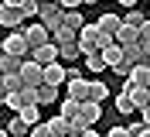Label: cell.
<instances>
[{
  "label": "cell",
  "mask_w": 150,
  "mask_h": 137,
  "mask_svg": "<svg viewBox=\"0 0 150 137\" xmlns=\"http://www.w3.org/2000/svg\"><path fill=\"white\" fill-rule=\"evenodd\" d=\"M68 89V100H75V103H85V89H89V82L79 75V69H65V82H62Z\"/></svg>",
  "instance_id": "6da1fadb"
},
{
  "label": "cell",
  "mask_w": 150,
  "mask_h": 137,
  "mask_svg": "<svg viewBox=\"0 0 150 137\" xmlns=\"http://www.w3.org/2000/svg\"><path fill=\"white\" fill-rule=\"evenodd\" d=\"M62 14H65V10L58 7V4H38V24L45 27L48 34H51V31L62 24Z\"/></svg>",
  "instance_id": "7a4b0ae2"
},
{
  "label": "cell",
  "mask_w": 150,
  "mask_h": 137,
  "mask_svg": "<svg viewBox=\"0 0 150 137\" xmlns=\"http://www.w3.org/2000/svg\"><path fill=\"white\" fill-rule=\"evenodd\" d=\"M0 45H4V55H10V58H21V62L28 58V41H24V31H10Z\"/></svg>",
  "instance_id": "3957f363"
},
{
  "label": "cell",
  "mask_w": 150,
  "mask_h": 137,
  "mask_svg": "<svg viewBox=\"0 0 150 137\" xmlns=\"http://www.w3.org/2000/svg\"><path fill=\"white\" fill-rule=\"evenodd\" d=\"M0 27H10V31H24V21H21L17 0H7V4H0Z\"/></svg>",
  "instance_id": "277c9868"
},
{
  "label": "cell",
  "mask_w": 150,
  "mask_h": 137,
  "mask_svg": "<svg viewBox=\"0 0 150 137\" xmlns=\"http://www.w3.org/2000/svg\"><path fill=\"white\" fill-rule=\"evenodd\" d=\"M28 62H34L38 69H48V65L58 62V48L48 41V45H41V48H34V52H28Z\"/></svg>",
  "instance_id": "5b68a950"
},
{
  "label": "cell",
  "mask_w": 150,
  "mask_h": 137,
  "mask_svg": "<svg viewBox=\"0 0 150 137\" xmlns=\"http://www.w3.org/2000/svg\"><path fill=\"white\" fill-rule=\"evenodd\" d=\"M24 41H28V52H34V48L48 45V41H51V34H48L45 27L34 21V24H24Z\"/></svg>",
  "instance_id": "8992f818"
},
{
  "label": "cell",
  "mask_w": 150,
  "mask_h": 137,
  "mask_svg": "<svg viewBox=\"0 0 150 137\" xmlns=\"http://www.w3.org/2000/svg\"><path fill=\"white\" fill-rule=\"evenodd\" d=\"M103 117V106H99V103H79V123H82V127H96V120Z\"/></svg>",
  "instance_id": "52a82bcc"
},
{
  "label": "cell",
  "mask_w": 150,
  "mask_h": 137,
  "mask_svg": "<svg viewBox=\"0 0 150 137\" xmlns=\"http://www.w3.org/2000/svg\"><path fill=\"white\" fill-rule=\"evenodd\" d=\"M106 100H109V86H106V82H89V89H85V103H99V106H103Z\"/></svg>",
  "instance_id": "ba28073f"
},
{
  "label": "cell",
  "mask_w": 150,
  "mask_h": 137,
  "mask_svg": "<svg viewBox=\"0 0 150 137\" xmlns=\"http://www.w3.org/2000/svg\"><path fill=\"white\" fill-rule=\"evenodd\" d=\"M14 117H17L24 127H34V123H41V106H21Z\"/></svg>",
  "instance_id": "9c48e42d"
},
{
  "label": "cell",
  "mask_w": 150,
  "mask_h": 137,
  "mask_svg": "<svg viewBox=\"0 0 150 137\" xmlns=\"http://www.w3.org/2000/svg\"><path fill=\"white\" fill-rule=\"evenodd\" d=\"M120 24H123V21H120V14H103V17L96 21V27H99L103 34H109V38L120 31Z\"/></svg>",
  "instance_id": "30bf717a"
},
{
  "label": "cell",
  "mask_w": 150,
  "mask_h": 137,
  "mask_svg": "<svg viewBox=\"0 0 150 137\" xmlns=\"http://www.w3.org/2000/svg\"><path fill=\"white\" fill-rule=\"evenodd\" d=\"M51 103H58V89L38 86V89H34V106H51Z\"/></svg>",
  "instance_id": "8fae6325"
},
{
  "label": "cell",
  "mask_w": 150,
  "mask_h": 137,
  "mask_svg": "<svg viewBox=\"0 0 150 137\" xmlns=\"http://www.w3.org/2000/svg\"><path fill=\"white\" fill-rule=\"evenodd\" d=\"M82 24H85V17L79 14V10H65V14H62V27H68V31H75V34L82 31Z\"/></svg>",
  "instance_id": "7c38bea8"
},
{
  "label": "cell",
  "mask_w": 150,
  "mask_h": 137,
  "mask_svg": "<svg viewBox=\"0 0 150 137\" xmlns=\"http://www.w3.org/2000/svg\"><path fill=\"white\" fill-rule=\"evenodd\" d=\"M17 10H21V21L28 24L31 17H38V0H17Z\"/></svg>",
  "instance_id": "4fadbf2b"
},
{
  "label": "cell",
  "mask_w": 150,
  "mask_h": 137,
  "mask_svg": "<svg viewBox=\"0 0 150 137\" xmlns=\"http://www.w3.org/2000/svg\"><path fill=\"white\" fill-rule=\"evenodd\" d=\"M99 58H103V65H106V69H112V65H116V62H120V58H123V48L109 45V48H106V52H99Z\"/></svg>",
  "instance_id": "5bb4252c"
},
{
  "label": "cell",
  "mask_w": 150,
  "mask_h": 137,
  "mask_svg": "<svg viewBox=\"0 0 150 137\" xmlns=\"http://www.w3.org/2000/svg\"><path fill=\"white\" fill-rule=\"evenodd\" d=\"M58 117H62V120H75V117H79V103L65 96V100H62V106H58Z\"/></svg>",
  "instance_id": "9a60e30c"
},
{
  "label": "cell",
  "mask_w": 150,
  "mask_h": 137,
  "mask_svg": "<svg viewBox=\"0 0 150 137\" xmlns=\"http://www.w3.org/2000/svg\"><path fill=\"white\" fill-rule=\"evenodd\" d=\"M120 21H123L126 27H140L143 21H147V14H143V10H137V7H130V10H126V17H120Z\"/></svg>",
  "instance_id": "2e32d148"
},
{
  "label": "cell",
  "mask_w": 150,
  "mask_h": 137,
  "mask_svg": "<svg viewBox=\"0 0 150 137\" xmlns=\"http://www.w3.org/2000/svg\"><path fill=\"white\" fill-rule=\"evenodd\" d=\"M82 58H85V69H89V72H96V75H103V72H106V65H103V58H99V52L82 55Z\"/></svg>",
  "instance_id": "e0dca14e"
},
{
  "label": "cell",
  "mask_w": 150,
  "mask_h": 137,
  "mask_svg": "<svg viewBox=\"0 0 150 137\" xmlns=\"http://www.w3.org/2000/svg\"><path fill=\"white\" fill-rule=\"evenodd\" d=\"M62 58H72V62H75V58H82L79 45H75V41H72V45H62V48H58V62H62Z\"/></svg>",
  "instance_id": "ac0fdd59"
},
{
  "label": "cell",
  "mask_w": 150,
  "mask_h": 137,
  "mask_svg": "<svg viewBox=\"0 0 150 137\" xmlns=\"http://www.w3.org/2000/svg\"><path fill=\"white\" fill-rule=\"evenodd\" d=\"M116 110H120V113H126V117H130V113H137V110H133V103L126 100V93H120V96H116Z\"/></svg>",
  "instance_id": "d6986e66"
},
{
  "label": "cell",
  "mask_w": 150,
  "mask_h": 137,
  "mask_svg": "<svg viewBox=\"0 0 150 137\" xmlns=\"http://www.w3.org/2000/svg\"><path fill=\"white\" fill-rule=\"evenodd\" d=\"M130 69H133V65H130V62H126V58H120V62L112 65V72L120 75V79H126V75H130Z\"/></svg>",
  "instance_id": "ffe728a7"
},
{
  "label": "cell",
  "mask_w": 150,
  "mask_h": 137,
  "mask_svg": "<svg viewBox=\"0 0 150 137\" xmlns=\"http://www.w3.org/2000/svg\"><path fill=\"white\" fill-rule=\"evenodd\" d=\"M21 96V106H34V89H17Z\"/></svg>",
  "instance_id": "44dd1931"
},
{
  "label": "cell",
  "mask_w": 150,
  "mask_h": 137,
  "mask_svg": "<svg viewBox=\"0 0 150 137\" xmlns=\"http://www.w3.org/2000/svg\"><path fill=\"white\" fill-rule=\"evenodd\" d=\"M0 103H7V106L14 110V113H17V110H21V96H17V93H7V96H4V100H0Z\"/></svg>",
  "instance_id": "7402d4cb"
},
{
  "label": "cell",
  "mask_w": 150,
  "mask_h": 137,
  "mask_svg": "<svg viewBox=\"0 0 150 137\" xmlns=\"http://www.w3.org/2000/svg\"><path fill=\"white\" fill-rule=\"evenodd\" d=\"M28 137H51V134H48V127H45V123H34V127L28 130Z\"/></svg>",
  "instance_id": "603a6c76"
},
{
  "label": "cell",
  "mask_w": 150,
  "mask_h": 137,
  "mask_svg": "<svg viewBox=\"0 0 150 137\" xmlns=\"http://www.w3.org/2000/svg\"><path fill=\"white\" fill-rule=\"evenodd\" d=\"M106 137H130V134H126V127H112Z\"/></svg>",
  "instance_id": "cb8c5ba5"
},
{
  "label": "cell",
  "mask_w": 150,
  "mask_h": 137,
  "mask_svg": "<svg viewBox=\"0 0 150 137\" xmlns=\"http://www.w3.org/2000/svg\"><path fill=\"white\" fill-rule=\"evenodd\" d=\"M79 137H99V134H96L92 127H85V130H82V134H79Z\"/></svg>",
  "instance_id": "d4e9b609"
},
{
  "label": "cell",
  "mask_w": 150,
  "mask_h": 137,
  "mask_svg": "<svg viewBox=\"0 0 150 137\" xmlns=\"http://www.w3.org/2000/svg\"><path fill=\"white\" fill-rule=\"evenodd\" d=\"M0 137H7V130H0Z\"/></svg>",
  "instance_id": "484cf974"
},
{
  "label": "cell",
  "mask_w": 150,
  "mask_h": 137,
  "mask_svg": "<svg viewBox=\"0 0 150 137\" xmlns=\"http://www.w3.org/2000/svg\"><path fill=\"white\" fill-rule=\"evenodd\" d=\"M0 79H4V75H0Z\"/></svg>",
  "instance_id": "4316f807"
}]
</instances>
